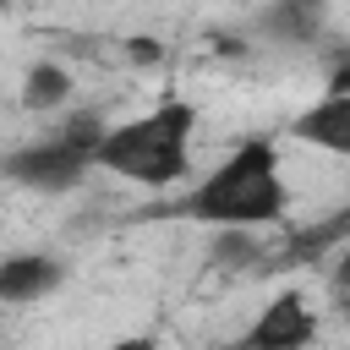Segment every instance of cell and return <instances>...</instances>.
<instances>
[{"label":"cell","instance_id":"1","mask_svg":"<svg viewBox=\"0 0 350 350\" xmlns=\"http://www.w3.org/2000/svg\"><path fill=\"white\" fill-rule=\"evenodd\" d=\"M290 208V186H284V164H279V142L273 137H246L235 142L191 191H180L170 202V219H191V224H252L268 230L279 224Z\"/></svg>","mask_w":350,"mask_h":350},{"label":"cell","instance_id":"2","mask_svg":"<svg viewBox=\"0 0 350 350\" xmlns=\"http://www.w3.org/2000/svg\"><path fill=\"white\" fill-rule=\"evenodd\" d=\"M191 131H197V104L164 98L159 109H148L137 120L104 126V137L93 148V170H109L148 191H170L191 175Z\"/></svg>","mask_w":350,"mask_h":350},{"label":"cell","instance_id":"3","mask_svg":"<svg viewBox=\"0 0 350 350\" xmlns=\"http://www.w3.org/2000/svg\"><path fill=\"white\" fill-rule=\"evenodd\" d=\"M88 170H93V159L82 148H71L66 137H55V131L49 137H33V142H22L11 153H0V175L11 186H22V191H38V197L77 191L88 180Z\"/></svg>","mask_w":350,"mask_h":350},{"label":"cell","instance_id":"4","mask_svg":"<svg viewBox=\"0 0 350 350\" xmlns=\"http://www.w3.org/2000/svg\"><path fill=\"white\" fill-rule=\"evenodd\" d=\"M312 334H317V317H312L306 295L301 290H279L262 306V317L241 334V345L246 350H301V345H312Z\"/></svg>","mask_w":350,"mask_h":350},{"label":"cell","instance_id":"5","mask_svg":"<svg viewBox=\"0 0 350 350\" xmlns=\"http://www.w3.org/2000/svg\"><path fill=\"white\" fill-rule=\"evenodd\" d=\"M66 284V262L49 252H5L0 257V306H33Z\"/></svg>","mask_w":350,"mask_h":350},{"label":"cell","instance_id":"6","mask_svg":"<svg viewBox=\"0 0 350 350\" xmlns=\"http://www.w3.org/2000/svg\"><path fill=\"white\" fill-rule=\"evenodd\" d=\"M290 131H295L306 148H323V153L345 159V153H350V88H328L317 104H306V109L290 120Z\"/></svg>","mask_w":350,"mask_h":350},{"label":"cell","instance_id":"7","mask_svg":"<svg viewBox=\"0 0 350 350\" xmlns=\"http://www.w3.org/2000/svg\"><path fill=\"white\" fill-rule=\"evenodd\" d=\"M328 22V0H268L257 11V33L273 44H312Z\"/></svg>","mask_w":350,"mask_h":350},{"label":"cell","instance_id":"8","mask_svg":"<svg viewBox=\"0 0 350 350\" xmlns=\"http://www.w3.org/2000/svg\"><path fill=\"white\" fill-rule=\"evenodd\" d=\"M262 235L252 224H213V246H208V268L219 273H262Z\"/></svg>","mask_w":350,"mask_h":350},{"label":"cell","instance_id":"9","mask_svg":"<svg viewBox=\"0 0 350 350\" xmlns=\"http://www.w3.org/2000/svg\"><path fill=\"white\" fill-rule=\"evenodd\" d=\"M71 71L60 66V60H33L27 66V77H22V109L27 115H55V109H66L71 104Z\"/></svg>","mask_w":350,"mask_h":350},{"label":"cell","instance_id":"10","mask_svg":"<svg viewBox=\"0 0 350 350\" xmlns=\"http://www.w3.org/2000/svg\"><path fill=\"white\" fill-rule=\"evenodd\" d=\"M104 126H109V120H104L98 109H77V115H66V120L55 126V137H66L71 148H82V153L93 159V148H98V137H104Z\"/></svg>","mask_w":350,"mask_h":350},{"label":"cell","instance_id":"11","mask_svg":"<svg viewBox=\"0 0 350 350\" xmlns=\"http://www.w3.org/2000/svg\"><path fill=\"white\" fill-rule=\"evenodd\" d=\"M126 60H131V66H159V60H164V44H159L153 33H137V38H126Z\"/></svg>","mask_w":350,"mask_h":350},{"label":"cell","instance_id":"12","mask_svg":"<svg viewBox=\"0 0 350 350\" xmlns=\"http://www.w3.org/2000/svg\"><path fill=\"white\" fill-rule=\"evenodd\" d=\"M213 49H219V55H246V38H235V33H219V38H213Z\"/></svg>","mask_w":350,"mask_h":350},{"label":"cell","instance_id":"13","mask_svg":"<svg viewBox=\"0 0 350 350\" xmlns=\"http://www.w3.org/2000/svg\"><path fill=\"white\" fill-rule=\"evenodd\" d=\"M5 5H16V0H0V11H5Z\"/></svg>","mask_w":350,"mask_h":350}]
</instances>
